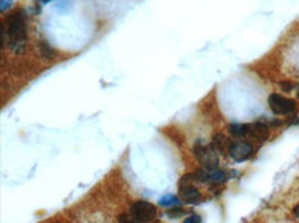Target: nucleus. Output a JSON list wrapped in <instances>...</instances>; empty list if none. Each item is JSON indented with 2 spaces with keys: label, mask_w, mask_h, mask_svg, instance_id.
<instances>
[{
  "label": "nucleus",
  "mask_w": 299,
  "mask_h": 223,
  "mask_svg": "<svg viewBox=\"0 0 299 223\" xmlns=\"http://www.w3.org/2000/svg\"><path fill=\"white\" fill-rule=\"evenodd\" d=\"M252 150H254L252 145L247 141H236V142H232L229 156L236 161H244L252 154Z\"/></svg>",
  "instance_id": "5"
},
{
  "label": "nucleus",
  "mask_w": 299,
  "mask_h": 223,
  "mask_svg": "<svg viewBox=\"0 0 299 223\" xmlns=\"http://www.w3.org/2000/svg\"><path fill=\"white\" fill-rule=\"evenodd\" d=\"M207 175H208V182H211V183H224L229 179L227 173L222 170H218V168L207 170Z\"/></svg>",
  "instance_id": "9"
},
{
  "label": "nucleus",
  "mask_w": 299,
  "mask_h": 223,
  "mask_svg": "<svg viewBox=\"0 0 299 223\" xmlns=\"http://www.w3.org/2000/svg\"><path fill=\"white\" fill-rule=\"evenodd\" d=\"M211 145L218 153H221V154H226L227 156V154H229V150H230V146H232V141L227 137H225V135H222V134H217V135L214 137V139H212Z\"/></svg>",
  "instance_id": "8"
},
{
  "label": "nucleus",
  "mask_w": 299,
  "mask_h": 223,
  "mask_svg": "<svg viewBox=\"0 0 299 223\" xmlns=\"http://www.w3.org/2000/svg\"><path fill=\"white\" fill-rule=\"evenodd\" d=\"M298 98H299V87H298Z\"/></svg>",
  "instance_id": "20"
},
{
  "label": "nucleus",
  "mask_w": 299,
  "mask_h": 223,
  "mask_svg": "<svg viewBox=\"0 0 299 223\" xmlns=\"http://www.w3.org/2000/svg\"><path fill=\"white\" fill-rule=\"evenodd\" d=\"M39 50H40L42 55H43L46 59H54V58L57 57V51L54 50L51 46L47 43L46 40L39 42Z\"/></svg>",
  "instance_id": "11"
},
{
  "label": "nucleus",
  "mask_w": 299,
  "mask_h": 223,
  "mask_svg": "<svg viewBox=\"0 0 299 223\" xmlns=\"http://www.w3.org/2000/svg\"><path fill=\"white\" fill-rule=\"evenodd\" d=\"M193 153L197 161L204 167L205 170H215L219 164L218 151L214 149L212 145L196 144L193 148Z\"/></svg>",
  "instance_id": "2"
},
{
  "label": "nucleus",
  "mask_w": 299,
  "mask_h": 223,
  "mask_svg": "<svg viewBox=\"0 0 299 223\" xmlns=\"http://www.w3.org/2000/svg\"><path fill=\"white\" fill-rule=\"evenodd\" d=\"M6 24L10 50L15 54H22L26 46V13L24 10H15L8 15Z\"/></svg>",
  "instance_id": "1"
},
{
  "label": "nucleus",
  "mask_w": 299,
  "mask_h": 223,
  "mask_svg": "<svg viewBox=\"0 0 299 223\" xmlns=\"http://www.w3.org/2000/svg\"><path fill=\"white\" fill-rule=\"evenodd\" d=\"M185 214V211H182V209H173V211H170L168 212V216H173V218H176V216H181Z\"/></svg>",
  "instance_id": "16"
},
{
  "label": "nucleus",
  "mask_w": 299,
  "mask_h": 223,
  "mask_svg": "<svg viewBox=\"0 0 299 223\" xmlns=\"http://www.w3.org/2000/svg\"><path fill=\"white\" fill-rule=\"evenodd\" d=\"M247 135L249 138H252L256 142H265L268 137H269V130L266 127V124L262 122H255L248 124Z\"/></svg>",
  "instance_id": "6"
},
{
  "label": "nucleus",
  "mask_w": 299,
  "mask_h": 223,
  "mask_svg": "<svg viewBox=\"0 0 299 223\" xmlns=\"http://www.w3.org/2000/svg\"><path fill=\"white\" fill-rule=\"evenodd\" d=\"M229 134L233 138H243L247 135L248 124H241V123H232L229 127Z\"/></svg>",
  "instance_id": "10"
},
{
  "label": "nucleus",
  "mask_w": 299,
  "mask_h": 223,
  "mask_svg": "<svg viewBox=\"0 0 299 223\" xmlns=\"http://www.w3.org/2000/svg\"><path fill=\"white\" fill-rule=\"evenodd\" d=\"M281 87H283V88H284L285 91H291L292 90V84H290V83H283V84H281Z\"/></svg>",
  "instance_id": "17"
},
{
  "label": "nucleus",
  "mask_w": 299,
  "mask_h": 223,
  "mask_svg": "<svg viewBox=\"0 0 299 223\" xmlns=\"http://www.w3.org/2000/svg\"><path fill=\"white\" fill-rule=\"evenodd\" d=\"M294 214H295L297 218H299V204L297 205V207H295V208H294Z\"/></svg>",
  "instance_id": "18"
},
{
  "label": "nucleus",
  "mask_w": 299,
  "mask_h": 223,
  "mask_svg": "<svg viewBox=\"0 0 299 223\" xmlns=\"http://www.w3.org/2000/svg\"><path fill=\"white\" fill-rule=\"evenodd\" d=\"M159 204H160L161 207H175V205H179V200L176 198L175 196L167 195L164 196V197H161Z\"/></svg>",
  "instance_id": "12"
},
{
  "label": "nucleus",
  "mask_w": 299,
  "mask_h": 223,
  "mask_svg": "<svg viewBox=\"0 0 299 223\" xmlns=\"http://www.w3.org/2000/svg\"><path fill=\"white\" fill-rule=\"evenodd\" d=\"M119 223H144L141 222V221H138V219H135L134 216L130 214H123V215H120V218H119Z\"/></svg>",
  "instance_id": "13"
},
{
  "label": "nucleus",
  "mask_w": 299,
  "mask_h": 223,
  "mask_svg": "<svg viewBox=\"0 0 299 223\" xmlns=\"http://www.w3.org/2000/svg\"><path fill=\"white\" fill-rule=\"evenodd\" d=\"M130 214L135 219L141 221V222L148 223L154 219V216H156V207H154L153 204H150V202L148 201H137L131 205Z\"/></svg>",
  "instance_id": "4"
},
{
  "label": "nucleus",
  "mask_w": 299,
  "mask_h": 223,
  "mask_svg": "<svg viewBox=\"0 0 299 223\" xmlns=\"http://www.w3.org/2000/svg\"><path fill=\"white\" fill-rule=\"evenodd\" d=\"M201 222V218L199 215H190L189 218H186L183 223H200Z\"/></svg>",
  "instance_id": "15"
},
{
  "label": "nucleus",
  "mask_w": 299,
  "mask_h": 223,
  "mask_svg": "<svg viewBox=\"0 0 299 223\" xmlns=\"http://www.w3.org/2000/svg\"><path fill=\"white\" fill-rule=\"evenodd\" d=\"M36 1H37V3H43V4H44V3H49L50 0H36Z\"/></svg>",
  "instance_id": "19"
},
{
  "label": "nucleus",
  "mask_w": 299,
  "mask_h": 223,
  "mask_svg": "<svg viewBox=\"0 0 299 223\" xmlns=\"http://www.w3.org/2000/svg\"><path fill=\"white\" fill-rule=\"evenodd\" d=\"M179 197L181 200L188 204H199L201 201V195L192 183L179 186Z\"/></svg>",
  "instance_id": "7"
},
{
  "label": "nucleus",
  "mask_w": 299,
  "mask_h": 223,
  "mask_svg": "<svg viewBox=\"0 0 299 223\" xmlns=\"http://www.w3.org/2000/svg\"><path fill=\"white\" fill-rule=\"evenodd\" d=\"M11 4H13L11 0H1V1H0V10H1V13H4L6 10L11 7Z\"/></svg>",
  "instance_id": "14"
},
{
  "label": "nucleus",
  "mask_w": 299,
  "mask_h": 223,
  "mask_svg": "<svg viewBox=\"0 0 299 223\" xmlns=\"http://www.w3.org/2000/svg\"><path fill=\"white\" fill-rule=\"evenodd\" d=\"M269 106L273 113L276 115H291L297 109V103L290 98H285L280 94H270L269 95Z\"/></svg>",
  "instance_id": "3"
}]
</instances>
